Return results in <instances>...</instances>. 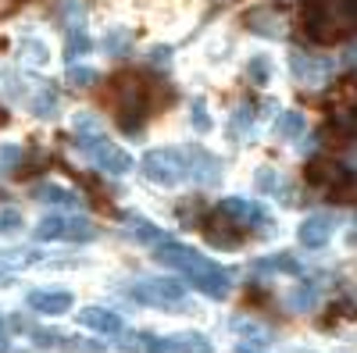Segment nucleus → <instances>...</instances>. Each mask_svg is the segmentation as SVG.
Returning <instances> with one entry per match:
<instances>
[{
	"instance_id": "obj_7",
	"label": "nucleus",
	"mask_w": 357,
	"mask_h": 353,
	"mask_svg": "<svg viewBox=\"0 0 357 353\" xmlns=\"http://www.w3.org/2000/svg\"><path fill=\"white\" fill-rule=\"evenodd\" d=\"M132 297L146 307L172 311L178 300H183V282H175V279H143V282L132 285Z\"/></svg>"
},
{
	"instance_id": "obj_2",
	"label": "nucleus",
	"mask_w": 357,
	"mask_h": 353,
	"mask_svg": "<svg viewBox=\"0 0 357 353\" xmlns=\"http://www.w3.org/2000/svg\"><path fill=\"white\" fill-rule=\"evenodd\" d=\"M107 104L114 111V122L129 136H139L143 118L151 114V86L132 72H122L107 82Z\"/></svg>"
},
{
	"instance_id": "obj_19",
	"label": "nucleus",
	"mask_w": 357,
	"mask_h": 353,
	"mask_svg": "<svg viewBox=\"0 0 357 353\" xmlns=\"http://www.w3.org/2000/svg\"><path fill=\"white\" fill-rule=\"evenodd\" d=\"M304 132H307L304 111H282V114L275 118V136H282V139H301Z\"/></svg>"
},
{
	"instance_id": "obj_41",
	"label": "nucleus",
	"mask_w": 357,
	"mask_h": 353,
	"mask_svg": "<svg viewBox=\"0 0 357 353\" xmlns=\"http://www.w3.org/2000/svg\"><path fill=\"white\" fill-rule=\"evenodd\" d=\"M236 353H264V350H257V346H247V343H240V346H236Z\"/></svg>"
},
{
	"instance_id": "obj_27",
	"label": "nucleus",
	"mask_w": 357,
	"mask_h": 353,
	"mask_svg": "<svg viewBox=\"0 0 357 353\" xmlns=\"http://www.w3.org/2000/svg\"><path fill=\"white\" fill-rule=\"evenodd\" d=\"M61 228H65V218H61V214H47V218H40V225L33 228V240H36V243L61 240Z\"/></svg>"
},
{
	"instance_id": "obj_33",
	"label": "nucleus",
	"mask_w": 357,
	"mask_h": 353,
	"mask_svg": "<svg viewBox=\"0 0 357 353\" xmlns=\"http://www.w3.org/2000/svg\"><path fill=\"white\" fill-rule=\"evenodd\" d=\"M72 129H75V139L79 136H104V129H100V122H97V118L93 114H75V122H72Z\"/></svg>"
},
{
	"instance_id": "obj_15",
	"label": "nucleus",
	"mask_w": 357,
	"mask_h": 353,
	"mask_svg": "<svg viewBox=\"0 0 357 353\" xmlns=\"http://www.w3.org/2000/svg\"><path fill=\"white\" fill-rule=\"evenodd\" d=\"M79 325L89 329V332H100V336H118L126 329L122 317H118L114 311H107V307H86V311H79Z\"/></svg>"
},
{
	"instance_id": "obj_16",
	"label": "nucleus",
	"mask_w": 357,
	"mask_h": 353,
	"mask_svg": "<svg viewBox=\"0 0 357 353\" xmlns=\"http://www.w3.org/2000/svg\"><path fill=\"white\" fill-rule=\"evenodd\" d=\"M247 29L257 36H268V40H282L286 36V22L275 8H257L247 15Z\"/></svg>"
},
{
	"instance_id": "obj_39",
	"label": "nucleus",
	"mask_w": 357,
	"mask_h": 353,
	"mask_svg": "<svg viewBox=\"0 0 357 353\" xmlns=\"http://www.w3.org/2000/svg\"><path fill=\"white\" fill-rule=\"evenodd\" d=\"M190 111H193V129H197V132H211V114H207V107H204L200 97L190 104Z\"/></svg>"
},
{
	"instance_id": "obj_28",
	"label": "nucleus",
	"mask_w": 357,
	"mask_h": 353,
	"mask_svg": "<svg viewBox=\"0 0 357 353\" xmlns=\"http://www.w3.org/2000/svg\"><path fill=\"white\" fill-rule=\"evenodd\" d=\"M175 353H215L211 343H207L200 332H183V336H175Z\"/></svg>"
},
{
	"instance_id": "obj_1",
	"label": "nucleus",
	"mask_w": 357,
	"mask_h": 353,
	"mask_svg": "<svg viewBox=\"0 0 357 353\" xmlns=\"http://www.w3.org/2000/svg\"><path fill=\"white\" fill-rule=\"evenodd\" d=\"M304 33L311 43H340L354 33V0H301Z\"/></svg>"
},
{
	"instance_id": "obj_32",
	"label": "nucleus",
	"mask_w": 357,
	"mask_h": 353,
	"mask_svg": "<svg viewBox=\"0 0 357 353\" xmlns=\"http://www.w3.org/2000/svg\"><path fill=\"white\" fill-rule=\"evenodd\" d=\"M61 350H72V353H104V343L97 339H82V336H61L57 339Z\"/></svg>"
},
{
	"instance_id": "obj_43",
	"label": "nucleus",
	"mask_w": 357,
	"mask_h": 353,
	"mask_svg": "<svg viewBox=\"0 0 357 353\" xmlns=\"http://www.w3.org/2000/svg\"><path fill=\"white\" fill-rule=\"evenodd\" d=\"M0 125H8V111L4 107H0Z\"/></svg>"
},
{
	"instance_id": "obj_37",
	"label": "nucleus",
	"mask_w": 357,
	"mask_h": 353,
	"mask_svg": "<svg viewBox=\"0 0 357 353\" xmlns=\"http://www.w3.org/2000/svg\"><path fill=\"white\" fill-rule=\"evenodd\" d=\"M143 343H146V332H118V350L122 353H143Z\"/></svg>"
},
{
	"instance_id": "obj_18",
	"label": "nucleus",
	"mask_w": 357,
	"mask_h": 353,
	"mask_svg": "<svg viewBox=\"0 0 357 353\" xmlns=\"http://www.w3.org/2000/svg\"><path fill=\"white\" fill-rule=\"evenodd\" d=\"M40 203H47V207H68V211H79L82 207V196L75 189H65V186H57V182H47L33 193Z\"/></svg>"
},
{
	"instance_id": "obj_40",
	"label": "nucleus",
	"mask_w": 357,
	"mask_h": 353,
	"mask_svg": "<svg viewBox=\"0 0 357 353\" xmlns=\"http://www.w3.org/2000/svg\"><path fill=\"white\" fill-rule=\"evenodd\" d=\"M143 353H175V343L172 339H161V336H146Z\"/></svg>"
},
{
	"instance_id": "obj_6",
	"label": "nucleus",
	"mask_w": 357,
	"mask_h": 353,
	"mask_svg": "<svg viewBox=\"0 0 357 353\" xmlns=\"http://www.w3.org/2000/svg\"><path fill=\"white\" fill-rule=\"evenodd\" d=\"M151 257L161 264V268L183 272L186 279H190V275H197V272H204V268H211V264H215V260H207L200 250L183 246V243H172V240H161V243L151 250Z\"/></svg>"
},
{
	"instance_id": "obj_42",
	"label": "nucleus",
	"mask_w": 357,
	"mask_h": 353,
	"mask_svg": "<svg viewBox=\"0 0 357 353\" xmlns=\"http://www.w3.org/2000/svg\"><path fill=\"white\" fill-rule=\"evenodd\" d=\"M0 353H8V336L0 332Z\"/></svg>"
},
{
	"instance_id": "obj_21",
	"label": "nucleus",
	"mask_w": 357,
	"mask_h": 353,
	"mask_svg": "<svg viewBox=\"0 0 357 353\" xmlns=\"http://www.w3.org/2000/svg\"><path fill=\"white\" fill-rule=\"evenodd\" d=\"M232 329L240 332V339H243L247 346H257V350H264V346H268V329H264V325H257V321H243V317H236V321H232Z\"/></svg>"
},
{
	"instance_id": "obj_36",
	"label": "nucleus",
	"mask_w": 357,
	"mask_h": 353,
	"mask_svg": "<svg viewBox=\"0 0 357 353\" xmlns=\"http://www.w3.org/2000/svg\"><path fill=\"white\" fill-rule=\"evenodd\" d=\"M89 50H93V43H89V36L82 33V29L68 36V61H75V57H82V54H89Z\"/></svg>"
},
{
	"instance_id": "obj_17",
	"label": "nucleus",
	"mask_w": 357,
	"mask_h": 353,
	"mask_svg": "<svg viewBox=\"0 0 357 353\" xmlns=\"http://www.w3.org/2000/svg\"><path fill=\"white\" fill-rule=\"evenodd\" d=\"M254 189H261L264 196H279L282 203H293V196H289V182L282 179V171H275V168H257V175H254Z\"/></svg>"
},
{
	"instance_id": "obj_24",
	"label": "nucleus",
	"mask_w": 357,
	"mask_h": 353,
	"mask_svg": "<svg viewBox=\"0 0 357 353\" xmlns=\"http://www.w3.org/2000/svg\"><path fill=\"white\" fill-rule=\"evenodd\" d=\"M57 93L50 90V86H36V93H33V114L36 118H57Z\"/></svg>"
},
{
	"instance_id": "obj_30",
	"label": "nucleus",
	"mask_w": 357,
	"mask_h": 353,
	"mask_svg": "<svg viewBox=\"0 0 357 353\" xmlns=\"http://www.w3.org/2000/svg\"><path fill=\"white\" fill-rule=\"evenodd\" d=\"M286 300H289L293 311H311L314 300H318V289H314V282H304V285H296Z\"/></svg>"
},
{
	"instance_id": "obj_3",
	"label": "nucleus",
	"mask_w": 357,
	"mask_h": 353,
	"mask_svg": "<svg viewBox=\"0 0 357 353\" xmlns=\"http://www.w3.org/2000/svg\"><path fill=\"white\" fill-rule=\"evenodd\" d=\"M139 168H143V175L154 186H183L186 182V161H183V150H175V146L146 150Z\"/></svg>"
},
{
	"instance_id": "obj_25",
	"label": "nucleus",
	"mask_w": 357,
	"mask_h": 353,
	"mask_svg": "<svg viewBox=\"0 0 357 353\" xmlns=\"http://www.w3.org/2000/svg\"><path fill=\"white\" fill-rule=\"evenodd\" d=\"M126 221H129V228H132V235H136V240H139V243H146V246H151V243H161V240H165V232H161V228H154V225H151V221H146L143 214H129Z\"/></svg>"
},
{
	"instance_id": "obj_14",
	"label": "nucleus",
	"mask_w": 357,
	"mask_h": 353,
	"mask_svg": "<svg viewBox=\"0 0 357 353\" xmlns=\"http://www.w3.org/2000/svg\"><path fill=\"white\" fill-rule=\"evenodd\" d=\"M304 179H307L311 186H321V189H333V182H340V186H350V171H347L343 164H336V161H325V157H314V161L307 164V171H304Z\"/></svg>"
},
{
	"instance_id": "obj_4",
	"label": "nucleus",
	"mask_w": 357,
	"mask_h": 353,
	"mask_svg": "<svg viewBox=\"0 0 357 353\" xmlns=\"http://www.w3.org/2000/svg\"><path fill=\"white\" fill-rule=\"evenodd\" d=\"M75 143L89 154V161L100 171H107V175H129L132 171V154L122 150L118 143H111L107 136H79Z\"/></svg>"
},
{
	"instance_id": "obj_9",
	"label": "nucleus",
	"mask_w": 357,
	"mask_h": 353,
	"mask_svg": "<svg viewBox=\"0 0 357 353\" xmlns=\"http://www.w3.org/2000/svg\"><path fill=\"white\" fill-rule=\"evenodd\" d=\"M204 235H207V240H211L215 246H222V250H236V246L243 243V235H247V232L236 225L222 207H215L211 214H207V221H204Z\"/></svg>"
},
{
	"instance_id": "obj_23",
	"label": "nucleus",
	"mask_w": 357,
	"mask_h": 353,
	"mask_svg": "<svg viewBox=\"0 0 357 353\" xmlns=\"http://www.w3.org/2000/svg\"><path fill=\"white\" fill-rule=\"evenodd\" d=\"M18 57L25 65H33V68H43L47 61H50V50H47V43H40V40H22L18 43Z\"/></svg>"
},
{
	"instance_id": "obj_35",
	"label": "nucleus",
	"mask_w": 357,
	"mask_h": 353,
	"mask_svg": "<svg viewBox=\"0 0 357 353\" xmlns=\"http://www.w3.org/2000/svg\"><path fill=\"white\" fill-rule=\"evenodd\" d=\"M0 168L4 171H22V146H15V143L0 146Z\"/></svg>"
},
{
	"instance_id": "obj_5",
	"label": "nucleus",
	"mask_w": 357,
	"mask_h": 353,
	"mask_svg": "<svg viewBox=\"0 0 357 353\" xmlns=\"http://www.w3.org/2000/svg\"><path fill=\"white\" fill-rule=\"evenodd\" d=\"M218 207L240 225L247 235H275L279 232V225H275V218H268V211L264 207H257L254 200H243V196H229V200H222Z\"/></svg>"
},
{
	"instance_id": "obj_11",
	"label": "nucleus",
	"mask_w": 357,
	"mask_h": 353,
	"mask_svg": "<svg viewBox=\"0 0 357 353\" xmlns=\"http://www.w3.org/2000/svg\"><path fill=\"white\" fill-rule=\"evenodd\" d=\"M333 232H336L333 214H311V218L301 221V228H296V243H301L304 250H321L333 240Z\"/></svg>"
},
{
	"instance_id": "obj_29",
	"label": "nucleus",
	"mask_w": 357,
	"mask_h": 353,
	"mask_svg": "<svg viewBox=\"0 0 357 353\" xmlns=\"http://www.w3.org/2000/svg\"><path fill=\"white\" fill-rule=\"evenodd\" d=\"M43 253L40 250H0V264L4 268H25V264H40Z\"/></svg>"
},
{
	"instance_id": "obj_20",
	"label": "nucleus",
	"mask_w": 357,
	"mask_h": 353,
	"mask_svg": "<svg viewBox=\"0 0 357 353\" xmlns=\"http://www.w3.org/2000/svg\"><path fill=\"white\" fill-rule=\"evenodd\" d=\"M254 272H282V275H304V272H301V260H296L293 253L261 257V260H254Z\"/></svg>"
},
{
	"instance_id": "obj_26",
	"label": "nucleus",
	"mask_w": 357,
	"mask_h": 353,
	"mask_svg": "<svg viewBox=\"0 0 357 353\" xmlns=\"http://www.w3.org/2000/svg\"><path fill=\"white\" fill-rule=\"evenodd\" d=\"M129 50H132V33H129V29H111V33L104 36V54L126 57Z\"/></svg>"
},
{
	"instance_id": "obj_10",
	"label": "nucleus",
	"mask_w": 357,
	"mask_h": 353,
	"mask_svg": "<svg viewBox=\"0 0 357 353\" xmlns=\"http://www.w3.org/2000/svg\"><path fill=\"white\" fill-rule=\"evenodd\" d=\"M25 304H29V311H36V314L61 317V314H68V311H72L75 297H72L68 289H33V292L25 297Z\"/></svg>"
},
{
	"instance_id": "obj_34",
	"label": "nucleus",
	"mask_w": 357,
	"mask_h": 353,
	"mask_svg": "<svg viewBox=\"0 0 357 353\" xmlns=\"http://www.w3.org/2000/svg\"><path fill=\"white\" fill-rule=\"evenodd\" d=\"M68 82L75 86V90H86V86H93V82H97V68L72 65V68H68Z\"/></svg>"
},
{
	"instance_id": "obj_12",
	"label": "nucleus",
	"mask_w": 357,
	"mask_h": 353,
	"mask_svg": "<svg viewBox=\"0 0 357 353\" xmlns=\"http://www.w3.org/2000/svg\"><path fill=\"white\" fill-rule=\"evenodd\" d=\"M289 68H293L296 82H304V86H321L333 75V65L325 61V57H311V54H301V50L289 54Z\"/></svg>"
},
{
	"instance_id": "obj_38",
	"label": "nucleus",
	"mask_w": 357,
	"mask_h": 353,
	"mask_svg": "<svg viewBox=\"0 0 357 353\" xmlns=\"http://www.w3.org/2000/svg\"><path fill=\"white\" fill-rule=\"evenodd\" d=\"M18 228H22V211L18 207H4V211H0V232L15 235Z\"/></svg>"
},
{
	"instance_id": "obj_13",
	"label": "nucleus",
	"mask_w": 357,
	"mask_h": 353,
	"mask_svg": "<svg viewBox=\"0 0 357 353\" xmlns=\"http://www.w3.org/2000/svg\"><path fill=\"white\" fill-rule=\"evenodd\" d=\"M186 282H190V285H197V289L204 292V297L222 300V297H229V289H232V272H229V268H218V264H211V268H204V272L190 275Z\"/></svg>"
},
{
	"instance_id": "obj_31",
	"label": "nucleus",
	"mask_w": 357,
	"mask_h": 353,
	"mask_svg": "<svg viewBox=\"0 0 357 353\" xmlns=\"http://www.w3.org/2000/svg\"><path fill=\"white\" fill-rule=\"evenodd\" d=\"M247 79H250L254 86H268V82H272V61H268L264 54L250 57V65H247Z\"/></svg>"
},
{
	"instance_id": "obj_22",
	"label": "nucleus",
	"mask_w": 357,
	"mask_h": 353,
	"mask_svg": "<svg viewBox=\"0 0 357 353\" xmlns=\"http://www.w3.org/2000/svg\"><path fill=\"white\" fill-rule=\"evenodd\" d=\"M97 235L93 221H86V218H65V228H61V240L68 243H89Z\"/></svg>"
},
{
	"instance_id": "obj_8",
	"label": "nucleus",
	"mask_w": 357,
	"mask_h": 353,
	"mask_svg": "<svg viewBox=\"0 0 357 353\" xmlns=\"http://www.w3.org/2000/svg\"><path fill=\"white\" fill-rule=\"evenodd\" d=\"M183 161H186V179H193L197 186H218L222 164H218L215 154H207L204 146H186Z\"/></svg>"
}]
</instances>
